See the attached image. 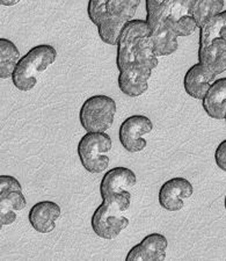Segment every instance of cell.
<instances>
[{"mask_svg":"<svg viewBox=\"0 0 226 261\" xmlns=\"http://www.w3.org/2000/svg\"><path fill=\"white\" fill-rule=\"evenodd\" d=\"M27 201L21 184L12 175L0 176V222L10 225L16 220V212L26 208Z\"/></svg>","mask_w":226,"mask_h":261,"instance_id":"6","label":"cell"},{"mask_svg":"<svg viewBox=\"0 0 226 261\" xmlns=\"http://www.w3.org/2000/svg\"><path fill=\"white\" fill-rule=\"evenodd\" d=\"M61 214L62 209L56 202L41 201L29 210L28 220L36 232L49 233L56 228V222Z\"/></svg>","mask_w":226,"mask_h":261,"instance_id":"11","label":"cell"},{"mask_svg":"<svg viewBox=\"0 0 226 261\" xmlns=\"http://www.w3.org/2000/svg\"><path fill=\"white\" fill-rule=\"evenodd\" d=\"M57 58V50L50 44L33 47L19 60L12 74V82L20 91L28 92L37 84V77L53 64Z\"/></svg>","mask_w":226,"mask_h":261,"instance_id":"1","label":"cell"},{"mask_svg":"<svg viewBox=\"0 0 226 261\" xmlns=\"http://www.w3.org/2000/svg\"><path fill=\"white\" fill-rule=\"evenodd\" d=\"M199 62L215 75L225 72L226 42L221 37H218L213 40L208 47L199 49Z\"/></svg>","mask_w":226,"mask_h":261,"instance_id":"15","label":"cell"},{"mask_svg":"<svg viewBox=\"0 0 226 261\" xmlns=\"http://www.w3.org/2000/svg\"><path fill=\"white\" fill-rule=\"evenodd\" d=\"M112 146L106 133H86L78 143V155L82 167L90 173H101L109 166V152Z\"/></svg>","mask_w":226,"mask_h":261,"instance_id":"3","label":"cell"},{"mask_svg":"<svg viewBox=\"0 0 226 261\" xmlns=\"http://www.w3.org/2000/svg\"><path fill=\"white\" fill-rule=\"evenodd\" d=\"M172 0H146V21L151 31L168 18Z\"/></svg>","mask_w":226,"mask_h":261,"instance_id":"20","label":"cell"},{"mask_svg":"<svg viewBox=\"0 0 226 261\" xmlns=\"http://www.w3.org/2000/svg\"><path fill=\"white\" fill-rule=\"evenodd\" d=\"M20 60V51L13 42L0 39V78L7 79L12 77L16 64Z\"/></svg>","mask_w":226,"mask_h":261,"instance_id":"17","label":"cell"},{"mask_svg":"<svg viewBox=\"0 0 226 261\" xmlns=\"http://www.w3.org/2000/svg\"><path fill=\"white\" fill-rule=\"evenodd\" d=\"M165 23L178 37L189 36L195 33L196 28H199L197 22L191 15H185L179 19L167 18L165 20Z\"/></svg>","mask_w":226,"mask_h":261,"instance_id":"24","label":"cell"},{"mask_svg":"<svg viewBox=\"0 0 226 261\" xmlns=\"http://www.w3.org/2000/svg\"><path fill=\"white\" fill-rule=\"evenodd\" d=\"M151 32L146 20L132 19L125 24L117 42L116 65L119 71L135 64V49L138 41L143 36L151 35Z\"/></svg>","mask_w":226,"mask_h":261,"instance_id":"5","label":"cell"},{"mask_svg":"<svg viewBox=\"0 0 226 261\" xmlns=\"http://www.w3.org/2000/svg\"><path fill=\"white\" fill-rule=\"evenodd\" d=\"M226 28V10L220 13L213 15L200 29V42L199 49L208 47L215 39L220 37L221 32Z\"/></svg>","mask_w":226,"mask_h":261,"instance_id":"18","label":"cell"},{"mask_svg":"<svg viewBox=\"0 0 226 261\" xmlns=\"http://www.w3.org/2000/svg\"><path fill=\"white\" fill-rule=\"evenodd\" d=\"M125 24L127 23L123 22V21L116 19L111 15H107L106 18L96 26L98 27L100 39L107 44L117 45L121 32H122Z\"/></svg>","mask_w":226,"mask_h":261,"instance_id":"21","label":"cell"},{"mask_svg":"<svg viewBox=\"0 0 226 261\" xmlns=\"http://www.w3.org/2000/svg\"><path fill=\"white\" fill-rule=\"evenodd\" d=\"M151 72L152 70L138 64H133L121 70L119 74L120 90L130 98L143 95L149 88Z\"/></svg>","mask_w":226,"mask_h":261,"instance_id":"10","label":"cell"},{"mask_svg":"<svg viewBox=\"0 0 226 261\" xmlns=\"http://www.w3.org/2000/svg\"><path fill=\"white\" fill-rule=\"evenodd\" d=\"M153 129V123L145 115H131L125 119L120 125L119 140L128 152L137 153L146 147L144 135L150 134Z\"/></svg>","mask_w":226,"mask_h":261,"instance_id":"8","label":"cell"},{"mask_svg":"<svg viewBox=\"0 0 226 261\" xmlns=\"http://www.w3.org/2000/svg\"><path fill=\"white\" fill-rule=\"evenodd\" d=\"M139 4L140 0H109L108 15L128 23L135 16Z\"/></svg>","mask_w":226,"mask_h":261,"instance_id":"23","label":"cell"},{"mask_svg":"<svg viewBox=\"0 0 226 261\" xmlns=\"http://www.w3.org/2000/svg\"><path fill=\"white\" fill-rule=\"evenodd\" d=\"M115 100L108 95H92L83 101L79 120L87 133H104L114 123Z\"/></svg>","mask_w":226,"mask_h":261,"instance_id":"4","label":"cell"},{"mask_svg":"<svg viewBox=\"0 0 226 261\" xmlns=\"http://www.w3.org/2000/svg\"><path fill=\"white\" fill-rule=\"evenodd\" d=\"M224 205H225V210H226V195H225V201H224Z\"/></svg>","mask_w":226,"mask_h":261,"instance_id":"29","label":"cell"},{"mask_svg":"<svg viewBox=\"0 0 226 261\" xmlns=\"http://www.w3.org/2000/svg\"><path fill=\"white\" fill-rule=\"evenodd\" d=\"M202 107L211 119L224 120L226 113V77L212 82L202 100Z\"/></svg>","mask_w":226,"mask_h":261,"instance_id":"14","label":"cell"},{"mask_svg":"<svg viewBox=\"0 0 226 261\" xmlns=\"http://www.w3.org/2000/svg\"><path fill=\"white\" fill-rule=\"evenodd\" d=\"M215 77V74L199 62L188 69L183 77V88L191 98L202 101Z\"/></svg>","mask_w":226,"mask_h":261,"instance_id":"13","label":"cell"},{"mask_svg":"<svg viewBox=\"0 0 226 261\" xmlns=\"http://www.w3.org/2000/svg\"><path fill=\"white\" fill-rule=\"evenodd\" d=\"M215 162L221 171L226 172V140L220 142L215 151Z\"/></svg>","mask_w":226,"mask_h":261,"instance_id":"26","label":"cell"},{"mask_svg":"<svg viewBox=\"0 0 226 261\" xmlns=\"http://www.w3.org/2000/svg\"><path fill=\"white\" fill-rule=\"evenodd\" d=\"M167 246H168V242L164 234L151 233L129 251L125 260H164L166 258Z\"/></svg>","mask_w":226,"mask_h":261,"instance_id":"12","label":"cell"},{"mask_svg":"<svg viewBox=\"0 0 226 261\" xmlns=\"http://www.w3.org/2000/svg\"><path fill=\"white\" fill-rule=\"evenodd\" d=\"M224 5V0H194L190 14L201 28L213 15L220 13Z\"/></svg>","mask_w":226,"mask_h":261,"instance_id":"19","label":"cell"},{"mask_svg":"<svg viewBox=\"0 0 226 261\" xmlns=\"http://www.w3.org/2000/svg\"><path fill=\"white\" fill-rule=\"evenodd\" d=\"M194 193V187L189 180L182 176H175L167 180L159 189V204L167 212H179L185 207L186 199Z\"/></svg>","mask_w":226,"mask_h":261,"instance_id":"9","label":"cell"},{"mask_svg":"<svg viewBox=\"0 0 226 261\" xmlns=\"http://www.w3.org/2000/svg\"><path fill=\"white\" fill-rule=\"evenodd\" d=\"M224 120H225V123H226V113H225V117H224Z\"/></svg>","mask_w":226,"mask_h":261,"instance_id":"30","label":"cell"},{"mask_svg":"<svg viewBox=\"0 0 226 261\" xmlns=\"http://www.w3.org/2000/svg\"><path fill=\"white\" fill-rule=\"evenodd\" d=\"M135 64L145 66L150 70H153L157 67L158 56L154 53L150 35L143 36L138 41L135 49Z\"/></svg>","mask_w":226,"mask_h":261,"instance_id":"22","label":"cell"},{"mask_svg":"<svg viewBox=\"0 0 226 261\" xmlns=\"http://www.w3.org/2000/svg\"><path fill=\"white\" fill-rule=\"evenodd\" d=\"M151 41H152L154 53L158 57L170 56L178 50V36L167 27L165 21L151 32Z\"/></svg>","mask_w":226,"mask_h":261,"instance_id":"16","label":"cell"},{"mask_svg":"<svg viewBox=\"0 0 226 261\" xmlns=\"http://www.w3.org/2000/svg\"><path fill=\"white\" fill-rule=\"evenodd\" d=\"M21 0H0V4H2L3 6H14L16 4H19Z\"/></svg>","mask_w":226,"mask_h":261,"instance_id":"27","label":"cell"},{"mask_svg":"<svg viewBox=\"0 0 226 261\" xmlns=\"http://www.w3.org/2000/svg\"><path fill=\"white\" fill-rule=\"evenodd\" d=\"M119 208L102 202L92 216L91 225L94 233L102 239H115L129 225V220Z\"/></svg>","mask_w":226,"mask_h":261,"instance_id":"7","label":"cell"},{"mask_svg":"<svg viewBox=\"0 0 226 261\" xmlns=\"http://www.w3.org/2000/svg\"><path fill=\"white\" fill-rule=\"evenodd\" d=\"M137 176L128 167H114L106 172L100 184V194L103 202L125 212L130 207V189L136 186Z\"/></svg>","mask_w":226,"mask_h":261,"instance_id":"2","label":"cell"},{"mask_svg":"<svg viewBox=\"0 0 226 261\" xmlns=\"http://www.w3.org/2000/svg\"><path fill=\"white\" fill-rule=\"evenodd\" d=\"M108 3L109 0H89L87 14L95 26L108 15Z\"/></svg>","mask_w":226,"mask_h":261,"instance_id":"25","label":"cell"},{"mask_svg":"<svg viewBox=\"0 0 226 261\" xmlns=\"http://www.w3.org/2000/svg\"><path fill=\"white\" fill-rule=\"evenodd\" d=\"M220 37H221V39H223V40L226 42V28L224 29L223 32H221V34H220Z\"/></svg>","mask_w":226,"mask_h":261,"instance_id":"28","label":"cell"}]
</instances>
